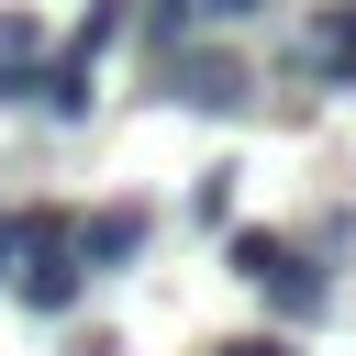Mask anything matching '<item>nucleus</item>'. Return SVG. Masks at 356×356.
Listing matches in <instances>:
<instances>
[{
  "instance_id": "1",
  "label": "nucleus",
  "mask_w": 356,
  "mask_h": 356,
  "mask_svg": "<svg viewBox=\"0 0 356 356\" xmlns=\"http://www.w3.org/2000/svg\"><path fill=\"white\" fill-rule=\"evenodd\" d=\"M234 267H245V278H256V289H267V300H278L289 323L334 300V278H323V267H300V256H289L278 234H234Z\"/></svg>"
},
{
  "instance_id": "2",
  "label": "nucleus",
  "mask_w": 356,
  "mask_h": 356,
  "mask_svg": "<svg viewBox=\"0 0 356 356\" xmlns=\"http://www.w3.org/2000/svg\"><path fill=\"white\" fill-rule=\"evenodd\" d=\"M67 245H78V267L100 278V267H122V256H145V211H134V200H111V211H89V222H78Z\"/></svg>"
},
{
  "instance_id": "3",
  "label": "nucleus",
  "mask_w": 356,
  "mask_h": 356,
  "mask_svg": "<svg viewBox=\"0 0 356 356\" xmlns=\"http://www.w3.org/2000/svg\"><path fill=\"white\" fill-rule=\"evenodd\" d=\"M167 78H178V100H200V111H234V100H245V67H234V56H178Z\"/></svg>"
},
{
  "instance_id": "4",
  "label": "nucleus",
  "mask_w": 356,
  "mask_h": 356,
  "mask_svg": "<svg viewBox=\"0 0 356 356\" xmlns=\"http://www.w3.org/2000/svg\"><path fill=\"white\" fill-rule=\"evenodd\" d=\"M300 67H323L334 89H356V0H345V11H323V33L300 44Z\"/></svg>"
},
{
  "instance_id": "5",
  "label": "nucleus",
  "mask_w": 356,
  "mask_h": 356,
  "mask_svg": "<svg viewBox=\"0 0 356 356\" xmlns=\"http://www.w3.org/2000/svg\"><path fill=\"white\" fill-rule=\"evenodd\" d=\"M222 356H289V345H278V334H245V345H222Z\"/></svg>"
},
{
  "instance_id": "6",
  "label": "nucleus",
  "mask_w": 356,
  "mask_h": 356,
  "mask_svg": "<svg viewBox=\"0 0 356 356\" xmlns=\"http://www.w3.org/2000/svg\"><path fill=\"white\" fill-rule=\"evenodd\" d=\"M11 256H22V222H0V278H11Z\"/></svg>"
},
{
  "instance_id": "7",
  "label": "nucleus",
  "mask_w": 356,
  "mask_h": 356,
  "mask_svg": "<svg viewBox=\"0 0 356 356\" xmlns=\"http://www.w3.org/2000/svg\"><path fill=\"white\" fill-rule=\"evenodd\" d=\"M200 11H267V0H200Z\"/></svg>"
},
{
  "instance_id": "8",
  "label": "nucleus",
  "mask_w": 356,
  "mask_h": 356,
  "mask_svg": "<svg viewBox=\"0 0 356 356\" xmlns=\"http://www.w3.org/2000/svg\"><path fill=\"white\" fill-rule=\"evenodd\" d=\"M78 356H111V345H100V334H89V345H78Z\"/></svg>"
}]
</instances>
